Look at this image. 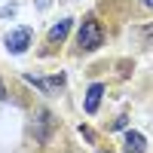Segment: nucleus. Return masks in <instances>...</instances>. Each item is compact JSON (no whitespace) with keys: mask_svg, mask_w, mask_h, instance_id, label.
I'll return each mask as SVG.
<instances>
[{"mask_svg":"<svg viewBox=\"0 0 153 153\" xmlns=\"http://www.w3.org/2000/svg\"><path fill=\"white\" fill-rule=\"evenodd\" d=\"M3 43H6V49H9L12 55H22V52H28V46L34 43V31L22 25V28H16V31H9V34H6V40H3Z\"/></svg>","mask_w":153,"mask_h":153,"instance_id":"3","label":"nucleus"},{"mask_svg":"<svg viewBox=\"0 0 153 153\" xmlns=\"http://www.w3.org/2000/svg\"><path fill=\"white\" fill-rule=\"evenodd\" d=\"M80 135L86 138V141H89V144H95V132H92V129H89V126H80Z\"/></svg>","mask_w":153,"mask_h":153,"instance_id":"8","label":"nucleus"},{"mask_svg":"<svg viewBox=\"0 0 153 153\" xmlns=\"http://www.w3.org/2000/svg\"><path fill=\"white\" fill-rule=\"evenodd\" d=\"M98 153H110V150H98Z\"/></svg>","mask_w":153,"mask_h":153,"instance_id":"13","label":"nucleus"},{"mask_svg":"<svg viewBox=\"0 0 153 153\" xmlns=\"http://www.w3.org/2000/svg\"><path fill=\"white\" fill-rule=\"evenodd\" d=\"M123 153H147V138H144L141 132L129 129L126 138H123Z\"/></svg>","mask_w":153,"mask_h":153,"instance_id":"5","label":"nucleus"},{"mask_svg":"<svg viewBox=\"0 0 153 153\" xmlns=\"http://www.w3.org/2000/svg\"><path fill=\"white\" fill-rule=\"evenodd\" d=\"M101 43H104V28H101L98 19H83L80 31H76V46L83 49V52H95V49H101Z\"/></svg>","mask_w":153,"mask_h":153,"instance_id":"1","label":"nucleus"},{"mask_svg":"<svg viewBox=\"0 0 153 153\" xmlns=\"http://www.w3.org/2000/svg\"><path fill=\"white\" fill-rule=\"evenodd\" d=\"M101 95H104V83H92V86H89L86 89V113H89V117H95V113H98V104H101Z\"/></svg>","mask_w":153,"mask_h":153,"instance_id":"6","label":"nucleus"},{"mask_svg":"<svg viewBox=\"0 0 153 153\" xmlns=\"http://www.w3.org/2000/svg\"><path fill=\"white\" fill-rule=\"evenodd\" d=\"M144 37H147V40H153V28H144Z\"/></svg>","mask_w":153,"mask_h":153,"instance_id":"11","label":"nucleus"},{"mask_svg":"<svg viewBox=\"0 0 153 153\" xmlns=\"http://www.w3.org/2000/svg\"><path fill=\"white\" fill-rule=\"evenodd\" d=\"M55 126H58V120L52 117V110L40 107V110L34 113V123H31L34 141H37V144H49V141H52V135H55Z\"/></svg>","mask_w":153,"mask_h":153,"instance_id":"2","label":"nucleus"},{"mask_svg":"<svg viewBox=\"0 0 153 153\" xmlns=\"http://www.w3.org/2000/svg\"><path fill=\"white\" fill-rule=\"evenodd\" d=\"M71 25H74V19H61L58 25H52V28H49L46 43H49V46H61V43H65V37L71 34Z\"/></svg>","mask_w":153,"mask_h":153,"instance_id":"7","label":"nucleus"},{"mask_svg":"<svg viewBox=\"0 0 153 153\" xmlns=\"http://www.w3.org/2000/svg\"><path fill=\"white\" fill-rule=\"evenodd\" d=\"M141 3H144V6H147V9H153V0H141Z\"/></svg>","mask_w":153,"mask_h":153,"instance_id":"12","label":"nucleus"},{"mask_svg":"<svg viewBox=\"0 0 153 153\" xmlns=\"http://www.w3.org/2000/svg\"><path fill=\"white\" fill-rule=\"evenodd\" d=\"M126 123H129V117H117V120H113V126H110V129H126Z\"/></svg>","mask_w":153,"mask_h":153,"instance_id":"9","label":"nucleus"},{"mask_svg":"<svg viewBox=\"0 0 153 153\" xmlns=\"http://www.w3.org/2000/svg\"><path fill=\"white\" fill-rule=\"evenodd\" d=\"M6 98V86H3V80H0V101Z\"/></svg>","mask_w":153,"mask_h":153,"instance_id":"10","label":"nucleus"},{"mask_svg":"<svg viewBox=\"0 0 153 153\" xmlns=\"http://www.w3.org/2000/svg\"><path fill=\"white\" fill-rule=\"evenodd\" d=\"M25 80H28L31 86H37L43 95H52L55 89L65 86V74H58V76H34V74H25Z\"/></svg>","mask_w":153,"mask_h":153,"instance_id":"4","label":"nucleus"}]
</instances>
